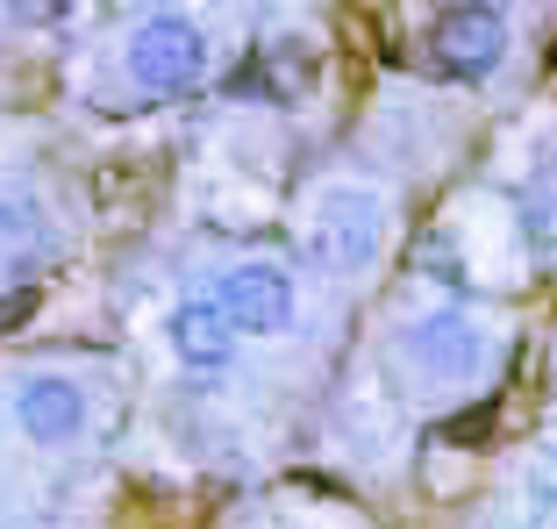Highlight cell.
I'll return each instance as SVG.
<instances>
[{"label": "cell", "instance_id": "7a4b0ae2", "mask_svg": "<svg viewBox=\"0 0 557 529\" xmlns=\"http://www.w3.org/2000/svg\"><path fill=\"white\" fill-rule=\"evenodd\" d=\"M308 250L329 272H364L386 250V200L358 180L322 186V200H314V216H308Z\"/></svg>", "mask_w": 557, "mask_h": 529}, {"label": "cell", "instance_id": "3957f363", "mask_svg": "<svg viewBox=\"0 0 557 529\" xmlns=\"http://www.w3.org/2000/svg\"><path fill=\"white\" fill-rule=\"evenodd\" d=\"M394 344H400V358H408V372L429 380V386H465L479 365H486V330L458 308H429V315H414V322H400Z\"/></svg>", "mask_w": 557, "mask_h": 529}, {"label": "cell", "instance_id": "277c9868", "mask_svg": "<svg viewBox=\"0 0 557 529\" xmlns=\"http://www.w3.org/2000/svg\"><path fill=\"white\" fill-rule=\"evenodd\" d=\"M214 308H222V322H230L236 336H278V330H294V315H300L294 272L272 264V258H244V264H230V272L214 280Z\"/></svg>", "mask_w": 557, "mask_h": 529}, {"label": "cell", "instance_id": "5b68a950", "mask_svg": "<svg viewBox=\"0 0 557 529\" xmlns=\"http://www.w3.org/2000/svg\"><path fill=\"white\" fill-rule=\"evenodd\" d=\"M508 58V15L500 8H443L429 22V65L443 79H493Z\"/></svg>", "mask_w": 557, "mask_h": 529}, {"label": "cell", "instance_id": "8992f818", "mask_svg": "<svg viewBox=\"0 0 557 529\" xmlns=\"http://www.w3.org/2000/svg\"><path fill=\"white\" fill-rule=\"evenodd\" d=\"M15 422H22V436L44 444V451L72 444V436L86 430V386L65 380V372H29V380L15 386Z\"/></svg>", "mask_w": 557, "mask_h": 529}, {"label": "cell", "instance_id": "6da1fadb", "mask_svg": "<svg viewBox=\"0 0 557 529\" xmlns=\"http://www.w3.org/2000/svg\"><path fill=\"white\" fill-rule=\"evenodd\" d=\"M129 79L144 86V94L172 100V94H194L200 79H208L214 65V44L208 29H200V15H186V8H158V15H144L129 29Z\"/></svg>", "mask_w": 557, "mask_h": 529}, {"label": "cell", "instance_id": "52a82bcc", "mask_svg": "<svg viewBox=\"0 0 557 529\" xmlns=\"http://www.w3.org/2000/svg\"><path fill=\"white\" fill-rule=\"evenodd\" d=\"M164 344H172V358L186 372H222L236 358V330L222 322L214 300H180V308L164 315Z\"/></svg>", "mask_w": 557, "mask_h": 529}]
</instances>
